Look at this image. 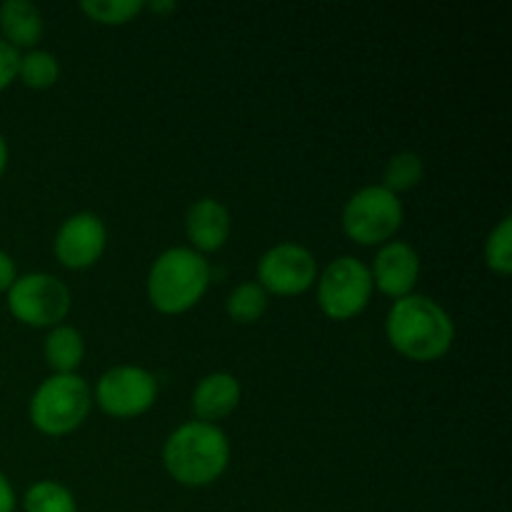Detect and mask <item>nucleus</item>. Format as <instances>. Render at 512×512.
Masks as SVG:
<instances>
[{
    "instance_id": "nucleus-16",
    "label": "nucleus",
    "mask_w": 512,
    "mask_h": 512,
    "mask_svg": "<svg viewBox=\"0 0 512 512\" xmlns=\"http://www.w3.org/2000/svg\"><path fill=\"white\" fill-rule=\"evenodd\" d=\"M23 512H78L73 493L55 480H38L23 495Z\"/></svg>"
},
{
    "instance_id": "nucleus-4",
    "label": "nucleus",
    "mask_w": 512,
    "mask_h": 512,
    "mask_svg": "<svg viewBox=\"0 0 512 512\" xmlns=\"http://www.w3.org/2000/svg\"><path fill=\"white\" fill-rule=\"evenodd\" d=\"M90 408H93V393L78 373L50 375L30 398L28 415L38 433L60 438L78 430L88 418Z\"/></svg>"
},
{
    "instance_id": "nucleus-21",
    "label": "nucleus",
    "mask_w": 512,
    "mask_h": 512,
    "mask_svg": "<svg viewBox=\"0 0 512 512\" xmlns=\"http://www.w3.org/2000/svg\"><path fill=\"white\" fill-rule=\"evenodd\" d=\"M485 265L498 275L512 273V218L505 215L485 240Z\"/></svg>"
},
{
    "instance_id": "nucleus-19",
    "label": "nucleus",
    "mask_w": 512,
    "mask_h": 512,
    "mask_svg": "<svg viewBox=\"0 0 512 512\" xmlns=\"http://www.w3.org/2000/svg\"><path fill=\"white\" fill-rule=\"evenodd\" d=\"M425 175V165L423 158L413 150H405V153L393 155L385 165V173H383V188L390 190L393 195L405 193V190H413L418 188L420 180Z\"/></svg>"
},
{
    "instance_id": "nucleus-24",
    "label": "nucleus",
    "mask_w": 512,
    "mask_h": 512,
    "mask_svg": "<svg viewBox=\"0 0 512 512\" xmlns=\"http://www.w3.org/2000/svg\"><path fill=\"white\" fill-rule=\"evenodd\" d=\"M15 490L10 485V480L5 478V473H0V512H15Z\"/></svg>"
},
{
    "instance_id": "nucleus-5",
    "label": "nucleus",
    "mask_w": 512,
    "mask_h": 512,
    "mask_svg": "<svg viewBox=\"0 0 512 512\" xmlns=\"http://www.w3.org/2000/svg\"><path fill=\"white\" fill-rule=\"evenodd\" d=\"M405 220L403 203L398 195L385 190L383 185H368L350 195L343 208V230L353 243L373 248L385 245L395 238Z\"/></svg>"
},
{
    "instance_id": "nucleus-9",
    "label": "nucleus",
    "mask_w": 512,
    "mask_h": 512,
    "mask_svg": "<svg viewBox=\"0 0 512 512\" xmlns=\"http://www.w3.org/2000/svg\"><path fill=\"white\" fill-rule=\"evenodd\" d=\"M318 280V263L315 255L305 245L280 243L265 250L258 260V285L265 293L283 295H303Z\"/></svg>"
},
{
    "instance_id": "nucleus-6",
    "label": "nucleus",
    "mask_w": 512,
    "mask_h": 512,
    "mask_svg": "<svg viewBox=\"0 0 512 512\" xmlns=\"http://www.w3.org/2000/svg\"><path fill=\"white\" fill-rule=\"evenodd\" d=\"M315 283H318L320 310L325 318L338 320V323L358 318L373 298L370 268L363 260L350 258V255L333 260Z\"/></svg>"
},
{
    "instance_id": "nucleus-23",
    "label": "nucleus",
    "mask_w": 512,
    "mask_h": 512,
    "mask_svg": "<svg viewBox=\"0 0 512 512\" xmlns=\"http://www.w3.org/2000/svg\"><path fill=\"white\" fill-rule=\"evenodd\" d=\"M15 280H18V270H15L13 258L5 250H0V293H8Z\"/></svg>"
},
{
    "instance_id": "nucleus-22",
    "label": "nucleus",
    "mask_w": 512,
    "mask_h": 512,
    "mask_svg": "<svg viewBox=\"0 0 512 512\" xmlns=\"http://www.w3.org/2000/svg\"><path fill=\"white\" fill-rule=\"evenodd\" d=\"M18 68H20V50H15L13 45L5 43L0 38V93L5 88L13 85V80H18Z\"/></svg>"
},
{
    "instance_id": "nucleus-18",
    "label": "nucleus",
    "mask_w": 512,
    "mask_h": 512,
    "mask_svg": "<svg viewBox=\"0 0 512 512\" xmlns=\"http://www.w3.org/2000/svg\"><path fill=\"white\" fill-rule=\"evenodd\" d=\"M225 313L240 325H253L268 313V293L258 283H243L225 300Z\"/></svg>"
},
{
    "instance_id": "nucleus-11",
    "label": "nucleus",
    "mask_w": 512,
    "mask_h": 512,
    "mask_svg": "<svg viewBox=\"0 0 512 512\" xmlns=\"http://www.w3.org/2000/svg\"><path fill=\"white\" fill-rule=\"evenodd\" d=\"M370 275H373V288H378L383 295L393 300L405 298L413 293L420 278L418 250L403 240H390V243L380 245Z\"/></svg>"
},
{
    "instance_id": "nucleus-3",
    "label": "nucleus",
    "mask_w": 512,
    "mask_h": 512,
    "mask_svg": "<svg viewBox=\"0 0 512 512\" xmlns=\"http://www.w3.org/2000/svg\"><path fill=\"white\" fill-rule=\"evenodd\" d=\"M210 285L208 260L193 248H170L148 273V300L158 313L180 315L203 300Z\"/></svg>"
},
{
    "instance_id": "nucleus-1",
    "label": "nucleus",
    "mask_w": 512,
    "mask_h": 512,
    "mask_svg": "<svg viewBox=\"0 0 512 512\" xmlns=\"http://www.w3.org/2000/svg\"><path fill=\"white\" fill-rule=\"evenodd\" d=\"M385 335L403 358L413 363H435L453 348L455 323L433 298L410 293L395 300L388 310Z\"/></svg>"
},
{
    "instance_id": "nucleus-12",
    "label": "nucleus",
    "mask_w": 512,
    "mask_h": 512,
    "mask_svg": "<svg viewBox=\"0 0 512 512\" xmlns=\"http://www.w3.org/2000/svg\"><path fill=\"white\" fill-rule=\"evenodd\" d=\"M230 225L233 220H230L228 208L213 198H200L198 203L190 205L185 215V233L195 253L200 255L223 248L230 238Z\"/></svg>"
},
{
    "instance_id": "nucleus-20",
    "label": "nucleus",
    "mask_w": 512,
    "mask_h": 512,
    "mask_svg": "<svg viewBox=\"0 0 512 512\" xmlns=\"http://www.w3.org/2000/svg\"><path fill=\"white\" fill-rule=\"evenodd\" d=\"M80 10L93 23L100 25H125L138 18L145 10L143 0H83Z\"/></svg>"
},
{
    "instance_id": "nucleus-2",
    "label": "nucleus",
    "mask_w": 512,
    "mask_h": 512,
    "mask_svg": "<svg viewBox=\"0 0 512 512\" xmlns=\"http://www.w3.org/2000/svg\"><path fill=\"white\" fill-rule=\"evenodd\" d=\"M230 443L218 425L190 420L168 435L163 465L175 483L185 488L213 485L228 470Z\"/></svg>"
},
{
    "instance_id": "nucleus-25",
    "label": "nucleus",
    "mask_w": 512,
    "mask_h": 512,
    "mask_svg": "<svg viewBox=\"0 0 512 512\" xmlns=\"http://www.w3.org/2000/svg\"><path fill=\"white\" fill-rule=\"evenodd\" d=\"M145 8H148L150 13L160 15V13H173V10L178 8V5H175L173 0H165V3H145Z\"/></svg>"
},
{
    "instance_id": "nucleus-15",
    "label": "nucleus",
    "mask_w": 512,
    "mask_h": 512,
    "mask_svg": "<svg viewBox=\"0 0 512 512\" xmlns=\"http://www.w3.org/2000/svg\"><path fill=\"white\" fill-rule=\"evenodd\" d=\"M43 353L53 375H70L83 363L85 340L73 325H55L45 338Z\"/></svg>"
},
{
    "instance_id": "nucleus-10",
    "label": "nucleus",
    "mask_w": 512,
    "mask_h": 512,
    "mask_svg": "<svg viewBox=\"0 0 512 512\" xmlns=\"http://www.w3.org/2000/svg\"><path fill=\"white\" fill-rule=\"evenodd\" d=\"M108 230L95 213H75L58 228L53 240L55 258L68 270H85L105 253Z\"/></svg>"
},
{
    "instance_id": "nucleus-17",
    "label": "nucleus",
    "mask_w": 512,
    "mask_h": 512,
    "mask_svg": "<svg viewBox=\"0 0 512 512\" xmlns=\"http://www.w3.org/2000/svg\"><path fill=\"white\" fill-rule=\"evenodd\" d=\"M60 78V63L53 53L48 50H28L20 55L18 80L30 90H48L58 83Z\"/></svg>"
},
{
    "instance_id": "nucleus-7",
    "label": "nucleus",
    "mask_w": 512,
    "mask_h": 512,
    "mask_svg": "<svg viewBox=\"0 0 512 512\" xmlns=\"http://www.w3.org/2000/svg\"><path fill=\"white\" fill-rule=\"evenodd\" d=\"M5 295L10 315L28 328H55L73 303L68 285L48 273L20 275Z\"/></svg>"
},
{
    "instance_id": "nucleus-26",
    "label": "nucleus",
    "mask_w": 512,
    "mask_h": 512,
    "mask_svg": "<svg viewBox=\"0 0 512 512\" xmlns=\"http://www.w3.org/2000/svg\"><path fill=\"white\" fill-rule=\"evenodd\" d=\"M5 168H8V143H5V138L0 135V178H3Z\"/></svg>"
},
{
    "instance_id": "nucleus-8",
    "label": "nucleus",
    "mask_w": 512,
    "mask_h": 512,
    "mask_svg": "<svg viewBox=\"0 0 512 512\" xmlns=\"http://www.w3.org/2000/svg\"><path fill=\"white\" fill-rule=\"evenodd\" d=\"M95 400L110 418H138L158 400V380L138 365H115L100 375Z\"/></svg>"
},
{
    "instance_id": "nucleus-13",
    "label": "nucleus",
    "mask_w": 512,
    "mask_h": 512,
    "mask_svg": "<svg viewBox=\"0 0 512 512\" xmlns=\"http://www.w3.org/2000/svg\"><path fill=\"white\" fill-rule=\"evenodd\" d=\"M240 383L235 375L230 373H210L200 378L195 385L193 398H190V408H193L195 418L200 423L215 425L218 420L233 415V410L240 405Z\"/></svg>"
},
{
    "instance_id": "nucleus-14",
    "label": "nucleus",
    "mask_w": 512,
    "mask_h": 512,
    "mask_svg": "<svg viewBox=\"0 0 512 512\" xmlns=\"http://www.w3.org/2000/svg\"><path fill=\"white\" fill-rule=\"evenodd\" d=\"M0 33L15 50H35L45 33L43 15L28 0H5L0 5Z\"/></svg>"
}]
</instances>
